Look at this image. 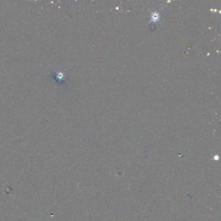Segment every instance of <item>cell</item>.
I'll list each match as a JSON object with an SVG mask.
<instances>
[{
  "instance_id": "obj_1",
  "label": "cell",
  "mask_w": 221,
  "mask_h": 221,
  "mask_svg": "<svg viewBox=\"0 0 221 221\" xmlns=\"http://www.w3.org/2000/svg\"><path fill=\"white\" fill-rule=\"evenodd\" d=\"M160 14L158 12H152L150 15V18H151L152 22H157L160 20Z\"/></svg>"
}]
</instances>
